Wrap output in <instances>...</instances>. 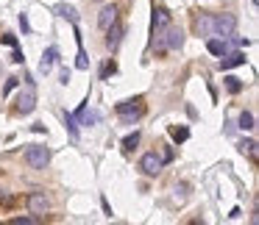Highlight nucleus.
I'll return each mask as SVG.
<instances>
[{
    "label": "nucleus",
    "instance_id": "nucleus-23",
    "mask_svg": "<svg viewBox=\"0 0 259 225\" xmlns=\"http://www.w3.org/2000/svg\"><path fill=\"white\" fill-rule=\"evenodd\" d=\"M34 223V217H17V220H11L9 225H31Z\"/></svg>",
    "mask_w": 259,
    "mask_h": 225
},
{
    "label": "nucleus",
    "instance_id": "nucleus-20",
    "mask_svg": "<svg viewBox=\"0 0 259 225\" xmlns=\"http://www.w3.org/2000/svg\"><path fill=\"white\" fill-rule=\"evenodd\" d=\"M170 136L176 139V142H184V139L190 136V131L187 128H170Z\"/></svg>",
    "mask_w": 259,
    "mask_h": 225
},
{
    "label": "nucleus",
    "instance_id": "nucleus-3",
    "mask_svg": "<svg viewBox=\"0 0 259 225\" xmlns=\"http://www.w3.org/2000/svg\"><path fill=\"white\" fill-rule=\"evenodd\" d=\"M26 164L31 170H45V167L51 164V150L45 145H31L26 150Z\"/></svg>",
    "mask_w": 259,
    "mask_h": 225
},
{
    "label": "nucleus",
    "instance_id": "nucleus-2",
    "mask_svg": "<svg viewBox=\"0 0 259 225\" xmlns=\"http://www.w3.org/2000/svg\"><path fill=\"white\" fill-rule=\"evenodd\" d=\"M117 114H120L123 125H134L137 120H142V114H145L142 97H134V100H123V103H117Z\"/></svg>",
    "mask_w": 259,
    "mask_h": 225
},
{
    "label": "nucleus",
    "instance_id": "nucleus-4",
    "mask_svg": "<svg viewBox=\"0 0 259 225\" xmlns=\"http://www.w3.org/2000/svg\"><path fill=\"white\" fill-rule=\"evenodd\" d=\"M237 28L234 14H212V36H232Z\"/></svg>",
    "mask_w": 259,
    "mask_h": 225
},
{
    "label": "nucleus",
    "instance_id": "nucleus-15",
    "mask_svg": "<svg viewBox=\"0 0 259 225\" xmlns=\"http://www.w3.org/2000/svg\"><path fill=\"white\" fill-rule=\"evenodd\" d=\"M240 150L245 153V156L257 158V142H254V139H242V142H240Z\"/></svg>",
    "mask_w": 259,
    "mask_h": 225
},
{
    "label": "nucleus",
    "instance_id": "nucleus-6",
    "mask_svg": "<svg viewBox=\"0 0 259 225\" xmlns=\"http://www.w3.org/2000/svg\"><path fill=\"white\" fill-rule=\"evenodd\" d=\"M28 211L31 214H48L51 211V200L45 198L42 192H34V195H28Z\"/></svg>",
    "mask_w": 259,
    "mask_h": 225
},
{
    "label": "nucleus",
    "instance_id": "nucleus-29",
    "mask_svg": "<svg viewBox=\"0 0 259 225\" xmlns=\"http://www.w3.org/2000/svg\"><path fill=\"white\" fill-rule=\"evenodd\" d=\"M98 3H104V0H98Z\"/></svg>",
    "mask_w": 259,
    "mask_h": 225
},
{
    "label": "nucleus",
    "instance_id": "nucleus-11",
    "mask_svg": "<svg viewBox=\"0 0 259 225\" xmlns=\"http://www.w3.org/2000/svg\"><path fill=\"white\" fill-rule=\"evenodd\" d=\"M195 31H198L201 36H212V14H201V17L195 20Z\"/></svg>",
    "mask_w": 259,
    "mask_h": 225
},
{
    "label": "nucleus",
    "instance_id": "nucleus-7",
    "mask_svg": "<svg viewBox=\"0 0 259 225\" xmlns=\"http://www.w3.org/2000/svg\"><path fill=\"white\" fill-rule=\"evenodd\" d=\"M123 34H126V31H123V25L114 20L112 25L106 28V47H109V50H117V47H120V42H123Z\"/></svg>",
    "mask_w": 259,
    "mask_h": 225
},
{
    "label": "nucleus",
    "instance_id": "nucleus-18",
    "mask_svg": "<svg viewBox=\"0 0 259 225\" xmlns=\"http://www.w3.org/2000/svg\"><path fill=\"white\" fill-rule=\"evenodd\" d=\"M137 145H139V131H134V134H129L123 139V150H134Z\"/></svg>",
    "mask_w": 259,
    "mask_h": 225
},
{
    "label": "nucleus",
    "instance_id": "nucleus-26",
    "mask_svg": "<svg viewBox=\"0 0 259 225\" xmlns=\"http://www.w3.org/2000/svg\"><path fill=\"white\" fill-rule=\"evenodd\" d=\"M20 28H23V34L31 31V25H28V14H20Z\"/></svg>",
    "mask_w": 259,
    "mask_h": 225
},
{
    "label": "nucleus",
    "instance_id": "nucleus-24",
    "mask_svg": "<svg viewBox=\"0 0 259 225\" xmlns=\"http://www.w3.org/2000/svg\"><path fill=\"white\" fill-rule=\"evenodd\" d=\"M76 67L78 69H86V67H89V64H86V53L84 50H78V64H76Z\"/></svg>",
    "mask_w": 259,
    "mask_h": 225
},
{
    "label": "nucleus",
    "instance_id": "nucleus-25",
    "mask_svg": "<svg viewBox=\"0 0 259 225\" xmlns=\"http://www.w3.org/2000/svg\"><path fill=\"white\" fill-rule=\"evenodd\" d=\"M0 42H3V45H11V47H17V39H14L11 34H3V36H0Z\"/></svg>",
    "mask_w": 259,
    "mask_h": 225
},
{
    "label": "nucleus",
    "instance_id": "nucleus-10",
    "mask_svg": "<svg viewBox=\"0 0 259 225\" xmlns=\"http://www.w3.org/2000/svg\"><path fill=\"white\" fill-rule=\"evenodd\" d=\"M226 56V53H223ZM240 64H245V53H229L223 61H220V69H232V67H240Z\"/></svg>",
    "mask_w": 259,
    "mask_h": 225
},
{
    "label": "nucleus",
    "instance_id": "nucleus-8",
    "mask_svg": "<svg viewBox=\"0 0 259 225\" xmlns=\"http://www.w3.org/2000/svg\"><path fill=\"white\" fill-rule=\"evenodd\" d=\"M36 106V95H34V87H28L26 92H20L17 97V114H31Z\"/></svg>",
    "mask_w": 259,
    "mask_h": 225
},
{
    "label": "nucleus",
    "instance_id": "nucleus-5",
    "mask_svg": "<svg viewBox=\"0 0 259 225\" xmlns=\"http://www.w3.org/2000/svg\"><path fill=\"white\" fill-rule=\"evenodd\" d=\"M162 167H164V161H162L159 153H145V156L139 158V170H142L145 175H159Z\"/></svg>",
    "mask_w": 259,
    "mask_h": 225
},
{
    "label": "nucleus",
    "instance_id": "nucleus-28",
    "mask_svg": "<svg viewBox=\"0 0 259 225\" xmlns=\"http://www.w3.org/2000/svg\"><path fill=\"white\" fill-rule=\"evenodd\" d=\"M14 87H17V78H9V81H6V92H11Z\"/></svg>",
    "mask_w": 259,
    "mask_h": 225
},
{
    "label": "nucleus",
    "instance_id": "nucleus-21",
    "mask_svg": "<svg viewBox=\"0 0 259 225\" xmlns=\"http://www.w3.org/2000/svg\"><path fill=\"white\" fill-rule=\"evenodd\" d=\"M114 72H117V64H114V61H106L104 69H101V78H109V75H114Z\"/></svg>",
    "mask_w": 259,
    "mask_h": 225
},
{
    "label": "nucleus",
    "instance_id": "nucleus-14",
    "mask_svg": "<svg viewBox=\"0 0 259 225\" xmlns=\"http://www.w3.org/2000/svg\"><path fill=\"white\" fill-rule=\"evenodd\" d=\"M207 50L212 53V56H223V53L229 50V45L220 42V39H209V42H207Z\"/></svg>",
    "mask_w": 259,
    "mask_h": 225
},
{
    "label": "nucleus",
    "instance_id": "nucleus-13",
    "mask_svg": "<svg viewBox=\"0 0 259 225\" xmlns=\"http://www.w3.org/2000/svg\"><path fill=\"white\" fill-rule=\"evenodd\" d=\"M170 25V11L167 9H154V31Z\"/></svg>",
    "mask_w": 259,
    "mask_h": 225
},
{
    "label": "nucleus",
    "instance_id": "nucleus-12",
    "mask_svg": "<svg viewBox=\"0 0 259 225\" xmlns=\"http://www.w3.org/2000/svg\"><path fill=\"white\" fill-rule=\"evenodd\" d=\"M56 59H59V50H56V47H48V50H45V56H42L39 69H42V72H51L53 64H56Z\"/></svg>",
    "mask_w": 259,
    "mask_h": 225
},
{
    "label": "nucleus",
    "instance_id": "nucleus-17",
    "mask_svg": "<svg viewBox=\"0 0 259 225\" xmlns=\"http://www.w3.org/2000/svg\"><path fill=\"white\" fill-rule=\"evenodd\" d=\"M56 11H59V17L70 20V22H76V20H78V14H76V9H73V6H56Z\"/></svg>",
    "mask_w": 259,
    "mask_h": 225
},
{
    "label": "nucleus",
    "instance_id": "nucleus-16",
    "mask_svg": "<svg viewBox=\"0 0 259 225\" xmlns=\"http://www.w3.org/2000/svg\"><path fill=\"white\" fill-rule=\"evenodd\" d=\"M240 128L242 131H254V128H257V122H254V114H251V112H242L240 114Z\"/></svg>",
    "mask_w": 259,
    "mask_h": 225
},
{
    "label": "nucleus",
    "instance_id": "nucleus-22",
    "mask_svg": "<svg viewBox=\"0 0 259 225\" xmlns=\"http://www.w3.org/2000/svg\"><path fill=\"white\" fill-rule=\"evenodd\" d=\"M64 120H67V128H70V136H78V128H76V122H73V117H70V114H64Z\"/></svg>",
    "mask_w": 259,
    "mask_h": 225
},
{
    "label": "nucleus",
    "instance_id": "nucleus-27",
    "mask_svg": "<svg viewBox=\"0 0 259 225\" xmlns=\"http://www.w3.org/2000/svg\"><path fill=\"white\" fill-rule=\"evenodd\" d=\"M11 61H17V64H23V53H20V50H14V53H11Z\"/></svg>",
    "mask_w": 259,
    "mask_h": 225
},
{
    "label": "nucleus",
    "instance_id": "nucleus-1",
    "mask_svg": "<svg viewBox=\"0 0 259 225\" xmlns=\"http://www.w3.org/2000/svg\"><path fill=\"white\" fill-rule=\"evenodd\" d=\"M184 45V31L181 28H173V25H164L156 31V42H154V50L156 53H164V50H179Z\"/></svg>",
    "mask_w": 259,
    "mask_h": 225
},
{
    "label": "nucleus",
    "instance_id": "nucleus-19",
    "mask_svg": "<svg viewBox=\"0 0 259 225\" xmlns=\"http://www.w3.org/2000/svg\"><path fill=\"white\" fill-rule=\"evenodd\" d=\"M226 89H229L232 95H237V92L242 89V81H240V78H234V75H229V78H226Z\"/></svg>",
    "mask_w": 259,
    "mask_h": 225
},
{
    "label": "nucleus",
    "instance_id": "nucleus-9",
    "mask_svg": "<svg viewBox=\"0 0 259 225\" xmlns=\"http://www.w3.org/2000/svg\"><path fill=\"white\" fill-rule=\"evenodd\" d=\"M114 20H117V6H104V9H101V14H98V25L106 31Z\"/></svg>",
    "mask_w": 259,
    "mask_h": 225
}]
</instances>
